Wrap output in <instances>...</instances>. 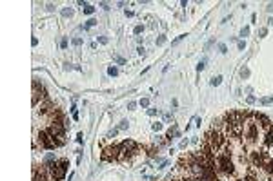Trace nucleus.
I'll return each instance as SVG.
<instances>
[{"label":"nucleus","mask_w":273,"mask_h":181,"mask_svg":"<svg viewBox=\"0 0 273 181\" xmlns=\"http://www.w3.org/2000/svg\"><path fill=\"white\" fill-rule=\"evenodd\" d=\"M68 167H69V163L66 161V159H60V161L53 163V165L47 167V168H51V177L57 179V181H62V179L66 177V170H68Z\"/></svg>","instance_id":"nucleus-1"},{"label":"nucleus","mask_w":273,"mask_h":181,"mask_svg":"<svg viewBox=\"0 0 273 181\" xmlns=\"http://www.w3.org/2000/svg\"><path fill=\"white\" fill-rule=\"evenodd\" d=\"M71 114H73V120H78V112H77V107H75V105L71 107Z\"/></svg>","instance_id":"nucleus-14"},{"label":"nucleus","mask_w":273,"mask_h":181,"mask_svg":"<svg viewBox=\"0 0 273 181\" xmlns=\"http://www.w3.org/2000/svg\"><path fill=\"white\" fill-rule=\"evenodd\" d=\"M237 47H239L240 51H242V49L246 47V44H244V40H239V42H237Z\"/></svg>","instance_id":"nucleus-20"},{"label":"nucleus","mask_w":273,"mask_h":181,"mask_svg":"<svg viewBox=\"0 0 273 181\" xmlns=\"http://www.w3.org/2000/svg\"><path fill=\"white\" fill-rule=\"evenodd\" d=\"M218 49H220V53H228V47H226L224 44H220V45H218Z\"/></svg>","instance_id":"nucleus-24"},{"label":"nucleus","mask_w":273,"mask_h":181,"mask_svg":"<svg viewBox=\"0 0 273 181\" xmlns=\"http://www.w3.org/2000/svg\"><path fill=\"white\" fill-rule=\"evenodd\" d=\"M47 131L57 138L60 145L66 143V131H64V125H62V123H49L47 125Z\"/></svg>","instance_id":"nucleus-2"},{"label":"nucleus","mask_w":273,"mask_h":181,"mask_svg":"<svg viewBox=\"0 0 273 181\" xmlns=\"http://www.w3.org/2000/svg\"><path fill=\"white\" fill-rule=\"evenodd\" d=\"M266 33H268V29H266V27H262V29L259 31V35H260V36H266Z\"/></svg>","instance_id":"nucleus-26"},{"label":"nucleus","mask_w":273,"mask_h":181,"mask_svg":"<svg viewBox=\"0 0 273 181\" xmlns=\"http://www.w3.org/2000/svg\"><path fill=\"white\" fill-rule=\"evenodd\" d=\"M142 31H144V27H142V26H136V27L133 29V33H135V35H140Z\"/></svg>","instance_id":"nucleus-17"},{"label":"nucleus","mask_w":273,"mask_h":181,"mask_svg":"<svg viewBox=\"0 0 273 181\" xmlns=\"http://www.w3.org/2000/svg\"><path fill=\"white\" fill-rule=\"evenodd\" d=\"M135 107H136V103H135V102H129V103H128V109H129V111H133Z\"/></svg>","instance_id":"nucleus-25"},{"label":"nucleus","mask_w":273,"mask_h":181,"mask_svg":"<svg viewBox=\"0 0 273 181\" xmlns=\"http://www.w3.org/2000/svg\"><path fill=\"white\" fill-rule=\"evenodd\" d=\"M260 103H262V105H269V103H273V96H266V98H260Z\"/></svg>","instance_id":"nucleus-8"},{"label":"nucleus","mask_w":273,"mask_h":181,"mask_svg":"<svg viewBox=\"0 0 273 181\" xmlns=\"http://www.w3.org/2000/svg\"><path fill=\"white\" fill-rule=\"evenodd\" d=\"M220 82H222V76H215L211 80V85H215V87H217V85H220Z\"/></svg>","instance_id":"nucleus-11"},{"label":"nucleus","mask_w":273,"mask_h":181,"mask_svg":"<svg viewBox=\"0 0 273 181\" xmlns=\"http://www.w3.org/2000/svg\"><path fill=\"white\" fill-rule=\"evenodd\" d=\"M240 76H242V78H248V76H249V69H246V67L240 69Z\"/></svg>","instance_id":"nucleus-13"},{"label":"nucleus","mask_w":273,"mask_h":181,"mask_svg":"<svg viewBox=\"0 0 273 181\" xmlns=\"http://www.w3.org/2000/svg\"><path fill=\"white\" fill-rule=\"evenodd\" d=\"M268 26H273V16H269V18H268Z\"/></svg>","instance_id":"nucleus-34"},{"label":"nucleus","mask_w":273,"mask_h":181,"mask_svg":"<svg viewBox=\"0 0 273 181\" xmlns=\"http://www.w3.org/2000/svg\"><path fill=\"white\" fill-rule=\"evenodd\" d=\"M184 36H186V35H180V36H177V38L173 40V45H177V44H180V42L184 40Z\"/></svg>","instance_id":"nucleus-16"},{"label":"nucleus","mask_w":273,"mask_h":181,"mask_svg":"<svg viewBox=\"0 0 273 181\" xmlns=\"http://www.w3.org/2000/svg\"><path fill=\"white\" fill-rule=\"evenodd\" d=\"M117 132H119V129H113V131H109L108 138H113V136H117Z\"/></svg>","instance_id":"nucleus-22"},{"label":"nucleus","mask_w":273,"mask_h":181,"mask_svg":"<svg viewBox=\"0 0 273 181\" xmlns=\"http://www.w3.org/2000/svg\"><path fill=\"white\" fill-rule=\"evenodd\" d=\"M139 55H140V56L146 55V49H144V47H139Z\"/></svg>","instance_id":"nucleus-32"},{"label":"nucleus","mask_w":273,"mask_h":181,"mask_svg":"<svg viewBox=\"0 0 273 181\" xmlns=\"http://www.w3.org/2000/svg\"><path fill=\"white\" fill-rule=\"evenodd\" d=\"M157 44H159V45H162V44H166V36H160L159 40H157Z\"/></svg>","instance_id":"nucleus-23"},{"label":"nucleus","mask_w":273,"mask_h":181,"mask_svg":"<svg viewBox=\"0 0 273 181\" xmlns=\"http://www.w3.org/2000/svg\"><path fill=\"white\" fill-rule=\"evenodd\" d=\"M148 105H149V100L148 98H142L140 100V107H148Z\"/></svg>","instance_id":"nucleus-18"},{"label":"nucleus","mask_w":273,"mask_h":181,"mask_svg":"<svg viewBox=\"0 0 273 181\" xmlns=\"http://www.w3.org/2000/svg\"><path fill=\"white\" fill-rule=\"evenodd\" d=\"M249 35V27H242V31H240V36H248Z\"/></svg>","instance_id":"nucleus-19"},{"label":"nucleus","mask_w":273,"mask_h":181,"mask_svg":"<svg viewBox=\"0 0 273 181\" xmlns=\"http://www.w3.org/2000/svg\"><path fill=\"white\" fill-rule=\"evenodd\" d=\"M262 168H264V172L266 174H269V176H273V159H271V161H268L264 167H262Z\"/></svg>","instance_id":"nucleus-6"},{"label":"nucleus","mask_w":273,"mask_h":181,"mask_svg":"<svg viewBox=\"0 0 273 181\" xmlns=\"http://www.w3.org/2000/svg\"><path fill=\"white\" fill-rule=\"evenodd\" d=\"M262 138H264V140H262V143H264V147H273V129L271 131H268L264 136H262Z\"/></svg>","instance_id":"nucleus-4"},{"label":"nucleus","mask_w":273,"mask_h":181,"mask_svg":"<svg viewBox=\"0 0 273 181\" xmlns=\"http://www.w3.org/2000/svg\"><path fill=\"white\" fill-rule=\"evenodd\" d=\"M108 74H109V76H117V74H119V69H117V67H113V65H111V67L108 69Z\"/></svg>","instance_id":"nucleus-9"},{"label":"nucleus","mask_w":273,"mask_h":181,"mask_svg":"<svg viewBox=\"0 0 273 181\" xmlns=\"http://www.w3.org/2000/svg\"><path fill=\"white\" fill-rule=\"evenodd\" d=\"M62 15H64V16H71V15H73V9H64V11H62Z\"/></svg>","instance_id":"nucleus-21"},{"label":"nucleus","mask_w":273,"mask_h":181,"mask_svg":"<svg viewBox=\"0 0 273 181\" xmlns=\"http://www.w3.org/2000/svg\"><path fill=\"white\" fill-rule=\"evenodd\" d=\"M126 127H128V121H126V120H124V121H122V123H120V125H119V129H120V131H122V129H126Z\"/></svg>","instance_id":"nucleus-28"},{"label":"nucleus","mask_w":273,"mask_h":181,"mask_svg":"<svg viewBox=\"0 0 273 181\" xmlns=\"http://www.w3.org/2000/svg\"><path fill=\"white\" fill-rule=\"evenodd\" d=\"M186 145H188V140H182L180 141V148H186Z\"/></svg>","instance_id":"nucleus-33"},{"label":"nucleus","mask_w":273,"mask_h":181,"mask_svg":"<svg viewBox=\"0 0 273 181\" xmlns=\"http://www.w3.org/2000/svg\"><path fill=\"white\" fill-rule=\"evenodd\" d=\"M73 44H75V45H80V44H82V38H73Z\"/></svg>","instance_id":"nucleus-27"},{"label":"nucleus","mask_w":273,"mask_h":181,"mask_svg":"<svg viewBox=\"0 0 273 181\" xmlns=\"http://www.w3.org/2000/svg\"><path fill=\"white\" fill-rule=\"evenodd\" d=\"M119 154H120V145H109L102 150V159L113 161V159H119Z\"/></svg>","instance_id":"nucleus-3"},{"label":"nucleus","mask_w":273,"mask_h":181,"mask_svg":"<svg viewBox=\"0 0 273 181\" xmlns=\"http://www.w3.org/2000/svg\"><path fill=\"white\" fill-rule=\"evenodd\" d=\"M98 42H100V44H108V38H106V36H100Z\"/></svg>","instance_id":"nucleus-31"},{"label":"nucleus","mask_w":273,"mask_h":181,"mask_svg":"<svg viewBox=\"0 0 273 181\" xmlns=\"http://www.w3.org/2000/svg\"><path fill=\"white\" fill-rule=\"evenodd\" d=\"M151 129H153L155 132H159V131H162V123H153V125H151Z\"/></svg>","instance_id":"nucleus-12"},{"label":"nucleus","mask_w":273,"mask_h":181,"mask_svg":"<svg viewBox=\"0 0 273 181\" xmlns=\"http://www.w3.org/2000/svg\"><path fill=\"white\" fill-rule=\"evenodd\" d=\"M204 67H206V60H202V62H198V65H197V71L200 72V71H202Z\"/></svg>","instance_id":"nucleus-15"},{"label":"nucleus","mask_w":273,"mask_h":181,"mask_svg":"<svg viewBox=\"0 0 273 181\" xmlns=\"http://www.w3.org/2000/svg\"><path fill=\"white\" fill-rule=\"evenodd\" d=\"M157 114V109H148V116H155Z\"/></svg>","instance_id":"nucleus-29"},{"label":"nucleus","mask_w":273,"mask_h":181,"mask_svg":"<svg viewBox=\"0 0 273 181\" xmlns=\"http://www.w3.org/2000/svg\"><path fill=\"white\" fill-rule=\"evenodd\" d=\"M95 24H97V20H95V18H89V20H88V24L84 26V29H89V27H93Z\"/></svg>","instance_id":"nucleus-10"},{"label":"nucleus","mask_w":273,"mask_h":181,"mask_svg":"<svg viewBox=\"0 0 273 181\" xmlns=\"http://www.w3.org/2000/svg\"><path fill=\"white\" fill-rule=\"evenodd\" d=\"M84 9V13H86V15H93V13H95V7H93V6H86V7H82Z\"/></svg>","instance_id":"nucleus-7"},{"label":"nucleus","mask_w":273,"mask_h":181,"mask_svg":"<svg viewBox=\"0 0 273 181\" xmlns=\"http://www.w3.org/2000/svg\"><path fill=\"white\" fill-rule=\"evenodd\" d=\"M248 103H255V96H251V94H249V96H248V100H246Z\"/></svg>","instance_id":"nucleus-30"},{"label":"nucleus","mask_w":273,"mask_h":181,"mask_svg":"<svg viewBox=\"0 0 273 181\" xmlns=\"http://www.w3.org/2000/svg\"><path fill=\"white\" fill-rule=\"evenodd\" d=\"M171 136H180V131H178V129H177V127H175V125H173V127H171V129H170V132H167V140H170V141L173 140V138H171Z\"/></svg>","instance_id":"nucleus-5"}]
</instances>
